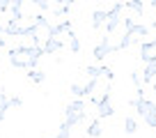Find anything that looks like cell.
<instances>
[{"instance_id": "11", "label": "cell", "mask_w": 156, "mask_h": 138, "mask_svg": "<svg viewBox=\"0 0 156 138\" xmlns=\"http://www.w3.org/2000/svg\"><path fill=\"white\" fill-rule=\"evenodd\" d=\"M103 23H106V9H94L92 12V28L94 30H101Z\"/></svg>"}, {"instance_id": "23", "label": "cell", "mask_w": 156, "mask_h": 138, "mask_svg": "<svg viewBox=\"0 0 156 138\" xmlns=\"http://www.w3.org/2000/svg\"><path fill=\"white\" fill-rule=\"evenodd\" d=\"M131 81L136 83V88H142V78H140V71H131Z\"/></svg>"}, {"instance_id": "1", "label": "cell", "mask_w": 156, "mask_h": 138, "mask_svg": "<svg viewBox=\"0 0 156 138\" xmlns=\"http://www.w3.org/2000/svg\"><path fill=\"white\" fill-rule=\"evenodd\" d=\"M129 106H133V108L138 111V115L142 118V122L147 124V127L156 129V103L149 101V99H131L129 101Z\"/></svg>"}, {"instance_id": "20", "label": "cell", "mask_w": 156, "mask_h": 138, "mask_svg": "<svg viewBox=\"0 0 156 138\" xmlns=\"http://www.w3.org/2000/svg\"><path fill=\"white\" fill-rule=\"evenodd\" d=\"M69 12H71V5H58L53 9V16H67Z\"/></svg>"}, {"instance_id": "6", "label": "cell", "mask_w": 156, "mask_h": 138, "mask_svg": "<svg viewBox=\"0 0 156 138\" xmlns=\"http://www.w3.org/2000/svg\"><path fill=\"white\" fill-rule=\"evenodd\" d=\"M41 49H44V53L53 55V53H58V51H62V49H64V42L60 39V37H48V39H44Z\"/></svg>"}, {"instance_id": "28", "label": "cell", "mask_w": 156, "mask_h": 138, "mask_svg": "<svg viewBox=\"0 0 156 138\" xmlns=\"http://www.w3.org/2000/svg\"><path fill=\"white\" fill-rule=\"evenodd\" d=\"M5 44H7V42H5V37H0V49H2Z\"/></svg>"}, {"instance_id": "12", "label": "cell", "mask_w": 156, "mask_h": 138, "mask_svg": "<svg viewBox=\"0 0 156 138\" xmlns=\"http://www.w3.org/2000/svg\"><path fill=\"white\" fill-rule=\"evenodd\" d=\"M28 81L30 83H37V85H41L46 81V71H41V69H28Z\"/></svg>"}, {"instance_id": "16", "label": "cell", "mask_w": 156, "mask_h": 138, "mask_svg": "<svg viewBox=\"0 0 156 138\" xmlns=\"http://www.w3.org/2000/svg\"><path fill=\"white\" fill-rule=\"evenodd\" d=\"M138 131V122L129 115V118H124V133H129V136H133V133Z\"/></svg>"}, {"instance_id": "26", "label": "cell", "mask_w": 156, "mask_h": 138, "mask_svg": "<svg viewBox=\"0 0 156 138\" xmlns=\"http://www.w3.org/2000/svg\"><path fill=\"white\" fill-rule=\"evenodd\" d=\"M51 2H55V5H73L76 0H51Z\"/></svg>"}, {"instance_id": "8", "label": "cell", "mask_w": 156, "mask_h": 138, "mask_svg": "<svg viewBox=\"0 0 156 138\" xmlns=\"http://www.w3.org/2000/svg\"><path fill=\"white\" fill-rule=\"evenodd\" d=\"M124 32L133 34V37H149V25H145V23H133L131 28L124 30Z\"/></svg>"}, {"instance_id": "29", "label": "cell", "mask_w": 156, "mask_h": 138, "mask_svg": "<svg viewBox=\"0 0 156 138\" xmlns=\"http://www.w3.org/2000/svg\"><path fill=\"white\" fill-rule=\"evenodd\" d=\"M151 7H154V9H156V0H151Z\"/></svg>"}, {"instance_id": "18", "label": "cell", "mask_w": 156, "mask_h": 138, "mask_svg": "<svg viewBox=\"0 0 156 138\" xmlns=\"http://www.w3.org/2000/svg\"><path fill=\"white\" fill-rule=\"evenodd\" d=\"M69 92H71L76 99H83L85 97V88L80 83H71V85H69Z\"/></svg>"}, {"instance_id": "14", "label": "cell", "mask_w": 156, "mask_h": 138, "mask_svg": "<svg viewBox=\"0 0 156 138\" xmlns=\"http://www.w3.org/2000/svg\"><path fill=\"white\" fill-rule=\"evenodd\" d=\"M64 34L69 37V51H71V53H80V39L76 37V32L69 30V32H64Z\"/></svg>"}, {"instance_id": "21", "label": "cell", "mask_w": 156, "mask_h": 138, "mask_svg": "<svg viewBox=\"0 0 156 138\" xmlns=\"http://www.w3.org/2000/svg\"><path fill=\"white\" fill-rule=\"evenodd\" d=\"M30 2H32L34 7H39L41 12H48L51 9V0H30Z\"/></svg>"}, {"instance_id": "7", "label": "cell", "mask_w": 156, "mask_h": 138, "mask_svg": "<svg viewBox=\"0 0 156 138\" xmlns=\"http://www.w3.org/2000/svg\"><path fill=\"white\" fill-rule=\"evenodd\" d=\"M7 12L12 14V19H14L16 23H21V21H23V0H12V5H9Z\"/></svg>"}, {"instance_id": "2", "label": "cell", "mask_w": 156, "mask_h": 138, "mask_svg": "<svg viewBox=\"0 0 156 138\" xmlns=\"http://www.w3.org/2000/svg\"><path fill=\"white\" fill-rule=\"evenodd\" d=\"M64 120H67L71 127L85 122L87 120V106H85L83 99H76V101H69L67 108H64Z\"/></svg>"}, {"instance_id": "10", "label": "cell", "mask_w": 156, "mask_h": 138, "mask_svg": "<svg viewBox=\"0 0 156 138\" xmlns=\"http://www.w3.org/2000/svg\"><path fill=\"white\" fill-rule=\"evenodd\" d=\"M85 133H87V136L90 138H99V136H101V133H103V129H101V120H92V122H90L87 124V129H85Z\"/></svg>"}, {"instance_id": "5", "label": "cell", "mask_w": 156, "mask_h": 138, "mask_svg": "<svg viewBox=\"0 0 156 138\" xmlns=\"http://www.w3.org/2000/svg\"><path fill=\"white\" fill-rule=\"evenodd\" d=\"M112 113H115V108H112V101H110V88H106L103 97L97 101V118L103 120V118H110Z\"/></svg>"}, {"instance_id": "4", "label": "cell", "mask_w": 156, "mask_h": 138, "mask_svg": "<svg viewBox=\"0 0 156 138\" xmlns=\"http://www.w3.org/2000/svg\"><path fill=\"white\" fill-rule=\"evenodd\" d=\"M110 53H115V44L110 42V34H106V37H101V42L94 46L92 55H94V60H97V62H103V60H106V55H110Z\"/></svg>"}, {"instance_id": "22", "label": "cell", "mask_w": 156, "mask_h": 138, "mask_svg": "<svg viewBox=\"0 0 156 138\" xmlns=\"http://www.w3.org/2000/svg\"><path fill=\"white\" fill-rule=\"evenodd\" d=\"M12 106H9V99H7L5 103H0V122H2V120H5V115H7V111H9Z\"/></svg>"}, {"instance_id": "27", "label": "cell", "mask_w": 156, "mask_h": 138, "mask_svg": "<svg viewBox=\"0 0 156 138\" xmlns=\"http://www.w3.org/2000/svg\"><path fill=\"white\" fill-rule=\"evenodd\" d=\"M5 101H7V97H5V92L0 90V103H5Z\"/></svg>"}, {"instance_id": "24", "label": "cell", "mask_w": 156, "mask_h": 138, "mask_svg": "<svg viewBox=\"0 0 156 138\" xmlns=\"http://www.w3.org/2000/svg\"><path fill=\"white\" fill-rule=\"evenodd\" d=\"M9 106H12V108H19V106H23V99H21V97H12Z\"/></svg>"}, {"instance_id": "3", "label": "cell", "mask_w": 156, "mask_h": 138, "mask_svg": "<svg viewBox=\"0 0 156 138\" xmlns=\"http://www.w3.org/2000/svg\"><path fill=\"white\" fill-rule=\"evenodd\" d=\"M9 62L19 69H30V53L28 46H14L9 49Z\"/></svg>"}, {"instance_id": "13", "label": "cell", "mask_w": 156, "mask_h": 138, "mask_svg": "<svg viewBox=\"0 0 156 138\" xmlns=\"http://www.w3.org/2000/svg\"><path fill=\"white\" fill-rule=\"evenodd\" d=\"M69 30H71V21H69V19H62L60 23L53 25V37H60V34L69 32Z\"/></svg>"}, {"instance_id": "15", "label": "cell", "mask_w": 156, "mask_h": 138, "mask_svg": "<svg viewBox=\"0 0 156 138\" xmlns=\"http://www.w3.org/2000/svg\"><path fill=\"white\" fill-rule=\"evenodd\" d=\"M124 7H129L131 12H136L138 16L145 14V5H142V0H126V2H124Z\"/></svg>"}, {"instance_id": "25", "label": "cell", "mask_w": 156, "mask_h": 138, "mask_svg": "<svg viewBox=\"0 0 156 138\" xmlns=\"http://www.w3.org/2000/svg\"><path fill=\"white\" fill-rule=\"evenodd\" d=\"M12 5V0H0V12H7Z\"/></svg>"}, {"instance_id": "31", "label": "cell", "mask_w": 156, "mask_h": 138, "mask_svg": "<svg viewBox=\"0 0 156 138\" xmlns=\"http://www.w3.org/2000/svg\"><path fill=\"white\" fill-rule=\"evenodd\" d=\"M0 32H2V25H0Z\"/></svg>"}, {"instance_id": "9", "label": "cell", "mask_w": 156, "mask_h": 138, "mask_svg": "<svg viewBox=\"0 0 156 138\" xmlns=\"http://www.w3.org/2000/svg\"><path fill=\"white\" fill-rule=\"evenodd\" d=\"M156 78V62H145L142 67V83H151Z\"/></svg>"}, {"instance_id": "30", "label": "cell", "mask_w": 156, "mask_h": 138, "mask_svg": "<svg viewBox=\"0 0 156 138\" xmlns=\"http://www.w3.org/2000/svg\"><path fill=\"white\" fill-rule=\"evenodd\" d=\"M151 90H154V94H156V83H154V85H151Z\"/></svg>"}, {"instance_id": "17", "label": "cell", "mask_w": 156, "mask_h": 138, "mask_svg": "<svg viewBox=\"0 0 156 138\" xmlns=\"http://www.w3.org/2000/svg\"><path fill=\"white\" fill-rule=\"evenodd\" d=\"M71 129H73V127L67 122V120H64V122L60 124V131L55 133V138H69V136H71Z\"/></svg>"}, {"instance_id": "19", "label": "cell", "mask_w": 156, "mask_h": 138, "mask_svg": "<svg viewBox=\"0 0 156 138\" xmlns=\"http://www.w3.org/2000/svg\"><path fill=\"white\" fill-rule=\"evenodd\" d=\"M85 71H87L90 78H101V76H103V69L97 67V64H87V69H85Z\"/></svg>"}]
</instances>
